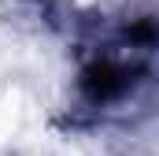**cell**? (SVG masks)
Instances as JSON below:
<instances>
[{"label":"cell","mask_w":159,"mask_h":156,"mask_svg":"<svg viewBox=\"0 0 159 156\" xmlns=\"http://www.w3.org/2000/svg\"><path fill=\"white\" fill-rule=\"evenodd\" d=\"M67 7H74V11H96V7H104L107 0H63Z\"/></svg>","instance_id":"1"}]
</instances>
